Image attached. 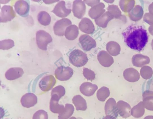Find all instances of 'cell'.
Listing matches in <instances>:
<instances>
[{
    "label": "cell",
    "mask_w": 153,
    "mask_h": 119,
    "mask_svg": "<svg viewBox=\"0 0 153 119\" xmlns=\"http://www.w3.org/2000/svg\"><path fill=\"white\" fill-rule=\"evenodd\" d=\"M126 45L131 49L141 51L147 43L148 35L147 30L143 26L132 24L122 33Z\"/></svg>",
    "instance_id": "6da1fadb"
},
{
    "label": "cell",
    "mask_w": 153,
    "mask_h": 119,
    "mask_svg": "<svg viewBox=\"0 0 153 119\" xmlns=\"http://www.w3.org/2000/svg\"><path fill=\"white\" fill-rule=\"evenodd\" d=\"M69 58L72 65L78 67L84 66L88 61L86 54L77 49L73 50L70 53Z\"/></svg>",
    "instance_id": "7a4b0ae2"
},
{
    "label": "cell",
    "mask_w": 153,
    "mask_h": 119,
    "mask_svg": "<svg viewBox=\"0 0 153 119\" xmlns=\"http://www.w3.org/2000/svg\"><path fill=\"white\" fill-rule=\"evenodd\" d=\"M36 37L37 46L42 50L46 51L48 44L53 40L51 35L43 30L38 31L36 32Z\"/></svg>",
    "instance_id": "3957f363"
},
{
    "label": "cell",
    "mask_w": 153,
    "mask_h": 119,
    "mask_svg": "<svg viewBox=\"0 0 153 119\" xmlns=\"http://www.w3.org/2000/svg\"><path fill=\"white\" fill-rule=\"evenodd\" d=\"M73 73V70L71 67L61 65L56 69L54 75L58 80L65 81L69 80L72 76Z\"/></svg>",
    "instance_id": "277c9868"
},
{
    "label": "cell",
    "mask_w": 153,
    "mask_h": 119,
    "mask_svg": "<svg viewBox=\"0 0 153 119\" xmlns=\"http://www.w3.org/2000/svg\"><path fill=\"white\" fill-rule=\"evenodd\" d=\"M14 6L16 12L21 16L25 18L29 15L30 9L29 1H17Z\"/></svg>",
    "instance_id": "5b68a950"
},
{
    "label": "cell",
    "mask_w": 153,
    "mask_h": 119,
    "mask_svg": "<svg viewBox=\"0 0 153 119\" xmlns=\"http://www.w3.org/2000/svg\"><path fill=\"white\" fill-rule=\"evenodd\" d=\"M71 24V21L67 18H63L57 21L53 26L54 34L59 36H64L66 28Z\"/></svg>",
    "instance_id": "8992f818"
},
{
    "label": "cell",
    "mask_w": 153,
    "mask_h": 119,
    "mask_svg": "<svg viewBox=\"0 0 153 119\" xmlns=\"http://www.w3.org/2000/svg\"><path fill=\"white\" fill-rule=\"evenodd\" d=\"M16 16V13L12 6L5 5L1 8L0 13L1 23H6L10 21Z\"/></svg>",
    "instance_id": "52a82bcc"
},
{
    "label": "cell",
    "mask_w": 153,
    "mask_h": 119,
    "mask_svg": "<svg viewBox=\"0 0 153 119\" xmlns=\"http://www.w3.org/2000/svg\"><path fill=\"white\" fill-rule=\"evenodd\" d=\"M79 41L82 49L85 51H90L96 46L97 44L95 40L87 34L81 35L79 38Z\"/></svg>",
    "instance_id": "ba28073f"
},
{
    "label": "cell",
    "mask_w": 153,
    "mask_h": 119,
    "mask_svg": "<svg viewBox=\"0 0 153 119\" xmlns=\"http://www.w3.org/2000/svg\"><path fill=\"white\" fill-rule=\"evenodd\" d=\"M56 79L52 75L45 76L40 81L39 86L40 89L43 92H47L51 90L55 84Z\"/></svg>",
    "instance_id": "9c48e42d"
},
{
    "label": "cell",
    "mask_w": 153,
    "mask_h": 119,
    "mask_svg": "<svg viewBox=\"0 0 153 119\" xmlns=\"http://www.w3.org/2000/svg\"><path fill=\"white\" fill-rule=\"evenodd\" d=\"M71 11V9L66 7L65 1H61L56 4L51 12L59 17L64 18L68 16Z\"/></svg>",
    "instance_id": "30bf717a"
},
{
    "label": "cell",
    "mask_w": 153,
    "mask_h": 119,
    "mask_svg": "<svg viewBox=\"0 0 153 119\" xmlns=\"http://www.w3.org/2000/svg\"><path fill=\"white\" fill-rule=\"evenodd\" d=\"M86 7L85 2L81 0H74L73 2L72 11L74 15L81 19L85 12Z\"/></svg>",
    "instance_id": "8fae6325"
},
{
    "label": "cell",
    "mask_w": 153,
    "mask_h": 119,
    "mask_svg": "<svg viewBox=\"0 0 153 119\" xmlns=\"http://www.w3.org/2000/svg\"><path fill=\"white\" fill-rule=\"evenodd\" d=\"M116 107L118 114L122 118H127L131 115V107L127 102L120 100L117 103Z\"/></svg>",
    "instance_id": "7c38bea8"
},
{
    "label": "cell",
    "mask_w": 153,
    "mask_h": 119,
    "mask_svg": "<svg viewBox=\"0 0 153 119\" xmlns=\"http://www.w3.org/2000/svg\"><path fill=\"white\" fill-rule=\"evenodd\" d=\"M97 60L100 63L105 67H109L114 62L113 57L105 51H100L97 55Z\"/></svg>",
    "instance_id": "4fadbf2b"
},
{
    "label": "cell",
    "mask_w": 153,
    "mask_h": 119,
    "mask_svg": "<svg viewBox=\"0 0 153 119\" xmlns=\"http://www.w3.org/2000/svg\"><path fill=\"white\" fill-rule=\"evenodd\" d=\"M20 102L23 107L29 108L34 106L36 104L37 98L34 94L28 93L22 96Z\"/></svg>",
    "instance_id": "5bb4252c"
},
{
    "label": "cell",
    "mask_w": 153,
    "mask_h": 119,
    "mask_svg": "<svg viewBox=\"0 0 153 119\" xmlns=\"http://www.w3.org/2000/svg\"><path fill=\"white\" fill-rule=\"evenodd\" d=\"M115 100L112 98H110L106 102L105 106V111L106 115H111L116 118L118 116V113Z\"/></svg>",
    "instance_id": "9a60e30c"
},
{
    "label": "cell",
    "mask_w": 153,
    "mask_h": 119,
    "mask_svg": "<svg viewBox=\"0 0 153 119\" xmlns=\"http://www.w3.org/2000/svg\"><path fill=\"white\" fill-rule=\"evenodd\" d=\"M79 27L82 32L88 34H92L95 30L93 23L87 18H83L82 19L79 24Z\"/></svg>",
    "instance_id": "2e32d148"
},
{
    "label": "cell",
    "mask_w": 153,
    "mask_h": 119,
    "mask_svg": "<svg viewBox=\"0 0 153 119\" xmlns=\"http://www.w3.org/2000/svg\"><path fill=\"white\" fill-rule=\"evenodd\" d=\"M98 87L97 85L89 82H85L80 86L79 90L81 93L86 96L93 95Z\"/></svg>",
    "instance_id": "e0dca14e"
},
{
    "label": "cell",
    "mask_w": 153,
    "mask_h": 119,
    "mask_svg": "<svg viewBox=\"0 0 153 119\" xmlns=\"http://www.w3.org/2000/svg\"><path fill=\"white\" fill-rule=\"evenodd\" d=\"M123 76L124 79L129 82H134L140 79V74L136 69L129 68L126 69L123 72Z\"/></svg>",
    "instance_id": "ac0fdd59"
},
{
    "label": "cell",
    "mask_w": 153,
    "mask_h": 119,
    "mask_svg": "<svg viewBox=\"0 0 153 119\" xmlns=\"http://www.w3.org/2000/svg\"><path fill=\"white\" fill-rule=\"evenodd\" d=\"M24 73L23 69L20 67L11 68L5 72L6 78L9 80H13L21 77Z\"/></svg>",
    "instance_id": "d6986e66"
},
{
    "label": "cell",
    "mask_w": 153,
    "mask_h": 119,
    "mask_svg": "<svg viewBox=\"0 0 153 119\" xmlns=\"http://www.w3.org/2000/svg\"><path fill=\"white\" fill-rule=\"evenodd\" d=\"M104 3L100 2L91 7L88 12L89 16L92 19H96L100 17L105 11Z\"/></svg>",
    "instance_id": "ffe728a7"
},
{
    "label": "cell",
    "mask_w": 153,
    "mask_h": 119,
    "mask_svg": "<svg viewBox=\"0 0 153 119\" xmlns=\"http://www.w3.org/2000/svg\"><path fill=\"white\" fill-rule=\"evenodd\" d=\"M143 103L145 108L153 111V91L147 90L142 94Z\"/></svg>",
    "instance_id": "44dd1931"
},
{
    "label": "cell",
    "mask_w": 153,
    "mask_h": 119,
    "mask_svg": "<svg viewBox=\"0 0 153 119\" xmlns=\"http://www.w3.org/2000/svg\"><path fill=\"white\" fill-rule=\"evenodd\" d=\"M150 62L149 57L141 54L134 55L132 58V62L133 65L137 67H141L148 64Z\"/></svg>",
    "instance_id": "7402d4cb"
},
{
    "label": "cell",
    "mask_w": 153,
    "mask_h": 119,
    "mask_svg": "<svg viewBox=\"0 0 153 119\" xmlns=\"http://www.w3.org/2000/svg\"><path fill=\"white\" fill-rule=\"evenodd\" d=\"M114 18L111 14L108 11L105 12L100 17L95 19L96 25L102 28H106L108 22Z\"/></svg>",
    "instance_id": "603a6c76"
},
{
    "label": "cell",
    "mask_w": 153,
    "mask_h": 119,
    "mask_svg": "<svg viewBox=\"0 0 153 119\" xmlns=\"http://www.w3.org/2000/svg\"><path fill=\"white\" fill-rule=\"evenodd\" d=\"M59 100L55 97H51L50 102V110L53 113L59 114L63 112L65 110L64 106L59 104Z\"/></svg>",
    "instance_id": "cb8c5ba5"
},
{
    "label": "cell",
    "mask_w": 153,
    "mask_h": 119,
    "mask_svg": "<svg viewBox=\"0 0 153 119\" xmlns=\"http://www.w3.org/2000/svg\"><path fill=\"white\" fill-rule=\"evenodd\" d=\"M72 100L77 110L85 111L87 109L86 101L81 95H78L74 96Z\"/></svg>",
    "instance_id": "d4e9b609"
},
{
    "label": "cell",
    "mask_w": 153,
    "mask_h": 119,
    "mask_svg": "<svg viewBox=\"0 0 153 119\" xmlns=\"http://www.w3.org/2000/svg\"><path fill=\"white\" fill-rule=\"evenodd\" d=\"M79 34L78 27L75 25H71L68 27L65 32V38L69 40H73L76 39Z\"/></svg>",
    "instance_id": "484cf974"
},
{
    "label": "cell",
    "mask_w": 153,
    "mask_h": 119,
    "mask_svg": "<svg viewBox=\"0 0 153 119\" xmlns=\"http://www.w3.org/2000/svg\"><path fill=\"white\" fill-rule=\"evenodd\" d=\"M143 11L142 7L139 5H136L128 12V16L130 19L134 21H137L143 17Z\"/></svg>",
    "instance_id": "4316f807"
},
{
    "label": "cell",
    "mask_w": 153,
    "mask_h": 119,
    "mask_svg": "<svg viewBox=\"0 0 153 119\" xmlns=\"http://www.w3.org/2000/svg\"><path fill=\"white\" fill-rule=\"evenodd\" d=\"M106 49L111 55L116 56L120 54L121 48L118 43L115 41H111L107 44Z\"/></svg>",
    "instance_id": "83f0119b"
},
{
    "label": "cell",
    "mask_w": 153,
    "mask_h": 119,
    "mask_svg": "<svg viewBox=\"0 0 153 119\" xmlns=\"http://www.w3.org/2000/svg\"><path fill=\"white\" fill-rule=\"evenodd\" d=\"M145 113V107L143 102L140 101L134 106L131 110V115L134 117L139 118L142 117Z\"/></svg>",
    "instance_id": "f1b7e54d"
},
{
    "label": "cell",
    "mask_w": 153,
    "mask_h": 119,
    "mask_svg": "<svg viewBox=\"0 0 153 119\" xmlns=\"http://www.w3.org/2000/svg\"><path fill=\"white\" fill-rule=\"evenodd\" d=\"M37 20L41 24L47 26L50 24L51 19L50 15L48 12L44 11H42L38 13Z\"/></svg>",
    "instance_id": "f546056e"
},
{
    "label": "cell",
    "mask_w": 153,
    "mask_h": 119,
    "mask_svg": "<svg viewBox=\"0 0 153 119\" xmlns=\"http://www.w3.org/2000/svg\"><path fill=\"white\" fill-rule=\"evenodd\" d=\"M74 110V108L71 104H66L64 112L59 114L58 119H68L73 115Z\"/></svg>",
    "instance_id": "4dcf8cb0"
},
{
    "label": "cell",
    "mask_w": 153,
    "mask_h": 119,
    "mask_svg": "<svg viewBox=\"0 0 153 119\" xmlns=\"http://www.w3.org/2000/svg\"><path fill=\"white\" fill-rule=\"evenodd\" d=\"M110 94L109 89L108 87L103 86L98 90L97 93V97L100 101L103 102L109 96Z\"/></svg>",
    "instance_id": "1f68e13d"
},
{
    "label": "cell",
    "mask_w": 153,
    "mask_h": 119,
    "mask_svg": "<svg viewBox=\"0 0 153 119\" xmlns=\"http://www.w3.org/2000/svg\"><path fill=\"white\" fill-rule=\"evenodd\" d=\"M65 93L64 87L62 85H59L56 86L52 90L51 93V97H53L59 100L64 96Z\"/></svg>",
    "instance_id": "d6a6232c"
},
{
    "label": "cell",
    "mask_w": 153,
    "mask_h": 119,
    "mask_svg": "<svg viewBox=\"0 0 153 119\" xmlns=\"http://www.w3.org/2000/svg\"><path fill=\"white\" fill-rule=\"evenodd\" d=\"M135 4L134 1L120 0L119 5L122 10L125 12H129Z\"/></svg>",
    "instance_id": "836d02e7"
},
{
    "label": "cell",
    "mask_w": 153,
    "mask_h": 119,
    "mask_svg": "<svg viewBox=\"0 0 153 119\" xmlns=\"http://www.w3.org/2000/svg\"><path fill=\"white\" fill-rule=\"evenodd\" d=\"M141 77L145 79H148L151 78L153 74L152 68L148 66H143L140 71Z\"/></svg>",
    "instance_id": "e575fe53"
},
{
    "label": "cell",
    "mask_w": 153,
    "mask_h": 119,
    "mask_svg": "<svg viewBox=\"0 0 153 119\" xmlns=\"http://www.w3.org/2000/svg\"><path fill=\"white\" fill-rule=\"evenodd\" d=\"M107 10L111 14L114 18H120L121 17V12L117 6L114 4L109 5Z\"/></svg>",
    "instance_id": "d590c367"
},
{
    "label": "cell",
    "mask_w": 153,
    "mask_h": 119,
    "mask_svg": "<svg viewBox=\"0 0 153 119\" xmlns=\"http://www.w3.org/2000/svg\"><path fill=\"white\" fill-rule=\"evenodd\" d=\"M14 46V42L12 39H8L0 41V49L3 50H8Z\"/></svg>",
    "instance_id": "8d00e7d4"
},
{
    "label": "cell",
    "mask_w": 153,
    "mask_h": 119,
    "mask_svg": "<svg viewBox=\"0 0 153 119\" xmlns=\"http://www.w3.org/2000/svg\"><path fill=\"white\" fill-rule=\"evenodd\" d=\"M83 74L84 77L88 80L92 81L95 78L96 75L94 72L87 68H83Z\"/></svg>",
    "instance_id": "74e56055"
},
{
    "label": "cell",
    "mask_w": 153,
    "mask_h": 119,
    "mask_svg": "<svg viewBox=\"0 0 153 119\" xmlns=\"http://www.w3.org/2000/svg\"><path fill=\"white\" fill-rule=\"evenodd\" d=\"M48 115L47 112L42 110H39L36 111L33 115L32 119H48Z\"/></svg>",
    "instance_id": "f35d334b"
},
{
    "label": "cell",
    "mask_w": 153,
    "mask_h": 119,
    "mask_svg": "<svg viewBox=\"0 0 153 119\" xmlns=\"http://www.w3.org/2000/svg\"><path fill=\"white\" fill-rule=\"evenodd\" d=\"M143 20L150 25L153 24V15L150 13H146L144 16Z\"/></svg>",
    "instance_id": "ab89813d"
},
{
    "label": "cell",
    "mask_w": 153,
    "mask_h": 119,
    "mask_svg": "<svg viewBox=\"0 0 153 119\" xmlns=\"http://www.w3.org/2000/svg\"><path fill=\"white\" fill-rule=\"evenodd\" d=\"M83 1L88 5L90 6H94L100 3V0H84Z\"/></svg>",
    "instance_id": "60d3db41"
},
{
    "label": "cell",
    "mask_w": 153,
    "mask_h": 119,
    "mask_svg": "<svg viewBox=\"0 0 153 119\" xmlns=\"http://www.w3.org/2000/svg\"><path fill=\"white\" fill-rule=\"evenodd\" d=\"M149 10L150 13L153 15V2L149 7Z\"/></svg>",
    "instance_id": "b9f144b4"
},
{
    "label": "cell",
    "mask_w": 153,
    "mask_h": 119,
    "mask_svg": "<svg viewBox=\"0 0 153 119\" xmlns=\"http://www.w3.org/2000/svg\"><path fill=\"white\" fill-rule=\"evenodd\" d=\"M102 119H117L116 118L113 116L111 115H106L105 117L102 118Z\"/></svg>",
    "instance_id": "7bdbcfd3"
},
{
    "label": "cell",
    "mask_w": 153,
    "mask_h": 119,
    "mask_svg": "<svg viewBox=\"0 0 153 119\" xmlns=\"http://www.w3.org/2000/svg\"><path fill=\"white\" fill-rule=\"evenodd\" d=\"M149 29L150 33L153 35V24L150 26Z\"/></svg>",
    "instance_id": "ee69618b"
},
{
    "label": "cell",
    "mask_w": 153,
    "mask_h": 119,
    "mask_svg": "<svg viewBox=\"0 0 153 119\" xmlns=\"http://www.w3.org/2000/svg\"><path fill=\"white\" fill-rule=\"evenodd\" d=\"M143 119H153V116L148 115L145 117Z\"/></svg>",
    "instance_id": "f6af8a7d"
},
{
    "label": "cell",
    "mask_w": 153,
    "mask_h": 119,
    "mask_svg": "<svg viewBox=\"0 0 153 119\" xmlns=\"http://www.w3.org/2000/svg\"><path fill=\"white\" fill-rule=\"evenodd\" d=\"M68 119H77L75 117L73 116V117H71Z\"/></svg>",
    "instance_id": "bcb514c9"
},
{
    "label": "cell",
    "mask_w": 153,
    "mask_h": 119,
    "mask_svg": "<svg viewBox=\"0 0 153 119\" xmlns=\"http://www.w3.org/2000/svg\"><path fill=\"white\" fill-rule=\"evenodd\" d=\"M105 1L107 2V3H109L110 1H111V3H112L113 1Z\"/></svg>",
    "instance_id": "7dc6e473"
},
{
    "label": "cell",
    "mask_w": 153,
    "mask_h": 119,
    "mask_svg": "<svg viewBox=\"0 0 153 119\" xmlns=\"http://www.w3.org/2000/svg\"><path fill=\"white\" fill-rule=\"evenodd\" d=\"M151 46L152 47V49L153 50V39L152 40V42Z\"/></svg>",
    "instance_id": "c3c4849f"
},
{
    "label": "cell",
    "mask_w": 153,
    "mask_h": 119,
    "mask_svg": "<svg viewBox=\"0 0 153 119\" xmlns=\"http://www.w3.org/2000/svg\"><path fill=\"white\" fill-rule=\"evenodd\" d=\"M7 119V118H6V119Z\"/></svg>",
    "instance_id": "681fc988"
}]
</instances>
